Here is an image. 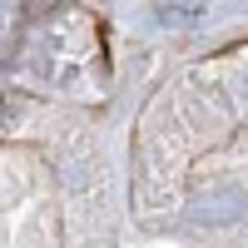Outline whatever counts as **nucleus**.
Masks as SVG:
<instances>
[{
	"mask_svg": "<svg viewBox=\"0 0 248 248\" xmlns=\"http://www.w3.org/2000/svg\"><path fill=\"white\" fill-rule=\"evenodd\" d=\"M159 20H164V25H169V20H174V25H184V20H199V5H164Z\"/></svg>",
	"mask_w": 248,
	"mask_h": 248,
	"instance_id": "obj_1",
	"label": "nucleus"
}]
</instances>
